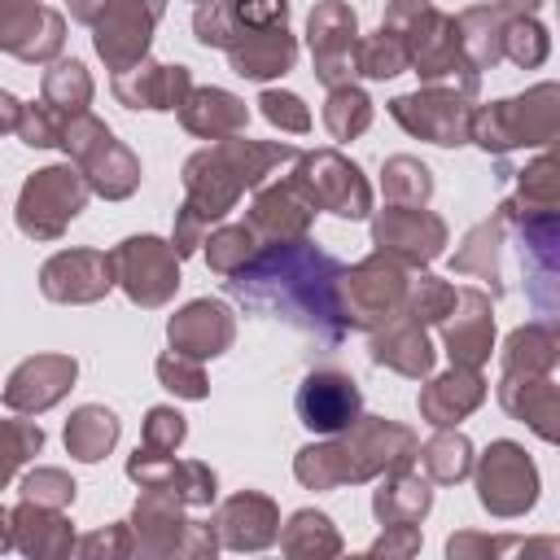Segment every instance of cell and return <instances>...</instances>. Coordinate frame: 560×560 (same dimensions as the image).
Here are the masks:
<instances>
[{"instance_id": "obj_24", "label": "cell", "mask_w": 560, "mask_h": 560, "mask_svg": "<svg viewBox=\"0 0 560 560\" xmlns=\"http://www.w3.org/2000/svg\"><path fill=\"white\" fill-rule=\"evenodd\" d=\"M114 438H118V420L105 407H79L74 420L66 424V446L79 459H101L114 446Z\"/></svg>"}, {"instance_id": "obj_4", "label": "cell", "mask_w": 560, "mask_h": 560, "mask_svg": "<svg viewBox=\"0 0 560 560\" xmlns=\"http://www.w3.org/2000/svg\"><path fill=\"white\" fill-rule=\"evenodd\" d=\"M293 184L302 188V197L315 210L324 206V210H332L341 219H363L368 214V201H372L368 184L359 179V166L346 162V158H337V153H311V158H302V171H298Z\"/></svg>"}, {"instance_id": "obj_41", "label": "cell", "mask_w": 560, "mask_h": 560, "mask_svg": "<svg viewBox=\"0 0 560 560\" xmlns=\"http://www.w3.org/2000/svg\"><path fill=\"white\" fill-rule=\"evenodd\" d=\"M201 4H206V0H201Z\"/></svg>"}, {"instance_id": "obj_40", "label": "cell", "mask_w": 560, "mask_h": 560, "mask_svg": "<svg viewBox=\"0 0 560 560\" xmlns=\"http://www.w3.org/2000/svg\"><path fill=\"white\" fill-rule=\"evenodd\" d=\"M503 4H512V9H534L538 0H503Z\"/></svg>"}, {"instance_id": "obj_36", "label": "cell", "mask_w": 560, "mask_h": 560, "mask_svg": "<svg viewBox=\"0 0 560 560\" xmlns=\"http://www.w3.org/2000/svg\"><path fill=\"white\" fill-rule=\"evenodd\" d=\"M451 306H455V289L442 284V280H433V276H420L416 302H411V311H416L411 319H442Z\"/></svg>"}, {"instance_id": "obj_14", "label": "cell", "mask_w": 560, "mask_h": 560, "mask_svg": "<svg viewBox=\"0 0 560 560\" xmlns=\"http://www.w3.org/2000/svg\"><path fill=\"white\" fill-rule=\"evenodd\" d=\"M74 381V359H57V354H39V359H26L13 376H9V389H4V402L18 407V411H39L48 402H57L66 394V385Z\"/></svg>"}, {"instance_id": "obj_17", "label": "cell", "mask_w": 560, "mask_h": 560, "mask_svg": "<svg viewBox=\"0 0 560 560\" xmlns=\"http://www.w3.org/2000/svg\"><path fill=\"white\" fill-rule=\"evenodd\" d=\"M232 341V315L223 311V302H188L175 319H171V346L179 354H219Z\"/></svg>"}, {"instance_id": "obj_38", "label": "cell", "mask_w": 560, "mask_h": 560, "mask_svg": "<svg viewBox=\"0 0 560 560\" xmlns=\"http://www.w3.org/2000/svg\"><path fill=\"white\" fill-rule=\"evenodd\" d=\"M105 9H109V0H70V13H74L79 22H96Z\"/></svg>"}, {"instance_id": "obj_15", "label": "cell", "mask_w": 560, "mask_h": 560, "mask_svg": "<svg viewBox=\"0 0 560 560\" xmlns=\"http://www.w3.org/2000/svg\"><path fill=\"white\" fill-rule=\"evenodd\" d=\"M188 88L184 66H127V74H114V92L136 109H175Z\"/></svg>"}, {"instance_id": "obj_21", "label": "cell", "mask_w": 560, "mask_h": 560, "mask_svg": "<svg viewBox=\"0 0 560 560\" xmlns=\"http://www.w3.org/2000/svg\"><path fill=\"white\" fill-rule=\"evenodd\" d=\"M179 114H184V127L197 131V136H232L245 127V105L232 96V92H219V88H201V92H188L179 101Z\"/></svg>"}, {"instance_id": "obj_26", "label": "cell", "mask_w": 560, "mask_h": 560, "mask_svg": "<svg viewBox=\"0 0 560 560\" xmlns=\"http://www.w3.org/2000/svg\"><path fill=\"white\" fill-rule=\"evenodd\" d=\"M359 70L372 74V79L402 74V70H407V44H402L389 26H381V31L359 48Z\"/></svg>"}, {"instance_id": "obj_22", "label": "cell", "mask_w": 560, "mask_h": 560, "mask_svg": "<svg viewBox=\"0 0 560 560\" xmlns=\"http://www.w3.org/2000/svg\"><path fill=\"white\" fill-rule=\"evenodd\" d=\"M311 201L302 197L298 184H280L271 192H262L254 201V214H249V232H276L280 241L284 236H302L306 223H311Z\"/></svg>"}, {"instance_id": "obj_6", "label": "cell", "mask_w": 560, "mask_h": 560, "mask_svg": "<svg viewBox=\"0 0 560 560\" xmlns=\"http://www.w3.org/2000/svg\"><path fill=\"white\" fill-rule=\"evenodd\" d=\"M298 420L311 429V433H346L359 424V385L346 376V372H311L302 385H298Z\"/></svg>"}, {"instance_id": "obj_28", "label": "cell", "mask_w": 560, "mask_h": 560, "mask_svg": "<svg viewBox=\"0 0 560 560\" xmlns=\"http://www.w3.org/2000/svg\"><path fill=\"white\" fill-rule=\"evenodd\" d=\"M468 442L459 438V433H442V438H433L424 451H420V459H424V468L438 477V481H459L464 472H468Z\"/></svg>"}, {"instance_id": "obj_16", "label": "cell", "mask_w": 560, "mask_h": 560, "mask_svg": "<svg viewBox=\"0 0 560 560\" xmlns=\"http://www.w3.org/2000/svg\"><path fill=\"white\" fill-rule=\"evenodd\" d=\"M346 319L350 324H372V319H385V311L398 302L402 293V280H398V267L394 262H363L354 276H346Z\"/></svg>"}, {"instance_id": "obj_35", "label": "cell", "mask_w": 560, "mask_h": 560, "mask_svg": "<svg viewBox=\"0 0 560 560\" xmlns=\"http://www.w3.org/2000/svg\"><path fill=\"white\" fill-rule=\"evenodd\" d=\"M158 376L166 381V389H175V394H184V398H201V394H206V376H201V368L188 363L179 350L166 354V359H158Z\"/></svg>"}, {"instance_id": "obj_1", "label": "cell", "mask_w": 560, "mask_h": 560, "mask_svg": "<svg viewBox=\"0 0 560 560\" xmlns=\"http://www.w3.org/2000/svg\"><path fill=\"white\" fill-rule=\"evenodd\" d=\"M341 262L315 249L311 241H280L254 258H245L228 276V293L271 319H289L315 332L324 346L341 341Z\"/></svg>"}, {"instance_id": "obj_32", "label": "cell", "mask_w": 560, "mask_h": 560, "mask_svg": "<svg viewBox=\"0 0 560 560\" xmlns=\"http://www.w3.org/2000/svg\"><path fill=\"white\" fill-rule=\"evenodd\" d=\"M18 131H22V140H26V144H35V149L61 144V136H66V114L48 109V101H44V105H35V109H22Z\"/></svg>"}, {"instance_id": "obj_39", "label": "cell", "mask_w": 560, "mask_h": 560, "mask_svg": "<svg viewBox=\"0 0 560 560\" xmlns=\"http://www.w3.org/2000/svg\"><path fill=\"white\" fill-rule=\"evenodd\" d=\"M18 118H22V105L9 96V92H0V131H9V127H18Z\"/></svg>"}, {"instance_id": "obj_8", "label": "cell", "mask_w": 560, "mask_h": 560, "mask_svg": "<svg viewBox=\"0 0 560 560\" xmlns=\"http://www.w3.org/2000/svg\"><path fill=\"white\" fill-rule=\"evenodd\" d=\"M389 114L416 131V136H429L433 144H459L472 114L464 105L459 92H446V88H429V92H416V96H398L389 105Z\"/></svg>"}, {"instance_id": "obj_34", "label": "cell", "mask_w": 560, "mask_h": 560, "mask_svg": "<svg viewBox=\"0 0 560 560\" xmlns=\"http://www.w3.org/2000/svg\"><path fill=\"white\" fill-rule=\"evenodd\" d=\"M179 442H184V416L171 407H153L149 424H144V451L162 455V451H175Z\"/></svg>"}, {"instance_id": "obj_19", "label": "cell", "mask_w": 560, "mask_h": 560, "mask_svg": "<svg viewBox=\"0 0 560 560\" xmlns=\"http://www.w3.org/2000/svg\"><path fill=\"white\" fill-rule=\"evenodd\" d=\"M293 39L284 26H262V31H245L228 57H232V70L245 74V79H271V74H284L293 66Z\"/></svg>"}, {"instance_id": "obj_9", "label": "cell", "mask_w": 560, "mask_h": 560, "mask_svg": "<svg viewBox=\"0 0 560 560\" xmlns=\"http://www.w3.org/2000/svg\"><path fill=\"white\" fill-rule=\"evenodd\" d=\"M534 490H538V477H534V464L525 459V451L512 442H494L481 459V503L490 512L512 516L534 503Z\"/></svg>"}, {"instance_id": "obj_7", "label": "cell", "mask_w": 560, "mask_h": 560, "mask_svg": "<svg viewBox=\"0 0 560 560\" xmlns=\"http://www.w3.org/2000/svg\"><path fill=\"white\" fill-rule=\"evenodd\" d=\"M162 4L166 0H122V4H109L96 18V52L114 66V74L144 57L149 31L162 18Z\"/></svg>"}, {"instance_id": "obj_33", "label": "cell", "mask_w": 560, "mask_h": 560, "mask_svg": "<svg viewBox=\"0 0 560 560\" xmlns=\"http://www.w3.org/2000/svg\"><path fill=\"white\" fill-rule=\"evenodd\" d=\"M249 245H254V232H249V228H228V232H219V236L210 241V267L223 271V276H232V271L249 258Z\"/></svg>"}, {"instance_id": "obj_18", "label": "cell", "mask_w": 560, "mask_h": 560, "mask_svg": "<svg viewBox=\"0 0 560 560\" xmlns=\"http://www.w3.org/2000/svg\"><path fill=\"white\" fill-rule=\"evenodd\" d=\"M455 302L464 306V315H455L446 324V350L459 368H477L490 354V337H494V319H490V302L477 289L455 293Z\"/></svg>"}, {"instance_id": "obj_11", "label": "cell", "mask_w": 560, "mask_h": 560, "mask_svg": "<svg viewBox=\"0 0 560 560\" xmlns=\"http://www.w3.org/2000/svg\"><path fill=\"white\" fill-rule=\"evenodd\" d=\"M442 241H446V228L424 210H385L376 219V249L381 254H394L407 262H429L442 254Z\"/></svg>"}, {"instance_id": "obj_23", "label": "cell", "mask_w": 560, "mask_h": 560, "mask_svg": "<svg viewBox=\"0 0 560 560\" xmlns=\"http://www.w3.org/2000/svg\"><path fill=\"white\" fill-rule=\"evenodd\" d=\"M372 359L389 363V368H398L407 376H424L433 368V350H429V341L420 332V319L416 324H398V328L372 337Z\"/></svg>"}, {"instance_id": "obj_25", "label": "cell", "mask_w": 560, "mask_h": 560, "mask_svg": "<svg viewBox=\"0 0 560 560\" xmlns=\"http://www.w3.org/2000/svg\"><path fill=\"white\" fill-rule=\"evenodd\" d=\"M368 118H372V105H368V96H363L359 88H350V83L332 88L328 109H324V122H328V131H332L337 140H350L354 131H363Z\"/></svg>"}, {"instance_id": "obj_5", "label": "cell", "mask_w": 560, "mask_h": 560, "mask_svg": "<svg viewBox=\"0 0 560 560\" xmlns=\"http://www.w3.org/2000/svg\"><path fill=\"white\" fill-rule=\"evenodd\" d=\"M175 258H179L175 245H162L158 236H131V241H122V249L109 254L122 289L140 306L166 302V293L175 289Z\"/></svg>"}, {"instance_id": "obj_13", "label": "cell", "mask_w": 560, "mask_h": 560, "mask_svg": "<svg viewBox=\"0 0 560 560\" xmlns=\"http://www.w3.org/2000/svg\"><path fill=\"white\" fill-rule=\"evenodd\" d=\"M109 271H114V262L105 254H88V249L57 254L44 267V293L52 302H92L114 284Z\"/></svg>"}, {"instance_id": "obj_2", "label": "cell", "mask_w": 560, "mask_h": 560, "mask_svg": "<svg viewBox=\"0 0 560 560\" xmlns=\"http://www.w3.org/2000/svg\"><path fill=\"white\" fill-rule=\"evenodd\" d=\"M61 144L83 162V175H88V184H92L96 192H105V197H127V192L136 188V179H140L136 158H131L96 118L83 114V118L66 122Z\"/></svg>"}, {"instance_id": "obj_31", "label": "cell", "mask_w": 560, "mask_h": 560, "mask_svg": "<svg viewBox=\"0 0 560 560\" xmlns=\"http://www.w3.org/2000/svg\"><path fill=\"white\" fill-rule=\"evenodd\" d=\"M503 48H508V57L516 61V66H538L542 57H547V35H542V26H534V22H503Z\"/></svg>"}, {"instance_id": "obj_29", "label": "cell", "mask_w": 560, "mask_h": 560, "mask_svg": "<svg viewBox=\"0 0 560 560\" xmlns=\"http://www.w3.org/2000/svg\"><path fill=\"white\" fill-rule=\"evenodd\" d=\"M39 442H44L39 424H26V420H4V424H0V486L9 481V472H13L26 455L39 451Z\"/></svg>"}, {"instance_id": "obj_10", "label": "cell", "mask_w": 560, "mask_h": 560, "mask_svg": "<svg viewBox=\"0 0 560 560\" xmlns=\"http://www.w3.org/2000/svg\"><path fill=\"white\" fill-rule=\"evenodd\" d=\"M538 96V92H534ZM529 101H503L490 105L486 114H477L468 127H477V140L486 149H516V144H542L556 127V105H534Z\"/></svg>"}, {"instance_id": "obj_20", "label": "cell", "mask_w": 560, "mask_h": 560, "mask_svg": "<svg viewBox=\"0 0 560 560\" xmlns=\"http://www.w3.org/2000/svg\"><path fill=\"white\" fill-rule=\"evenodd\" d=\"M481 376L472 372V368H459L455 363V372H446L442 381H433L424 394H420V411L429 416V424H438V429H446V424H455L464 411H472L477 402H481Z\"/></svg>"}, {"instance_id": "obj_12", "label": "cell", "mask_w": 560, "mask_h": 560, "mask_svg": "<svg viewBox=\"0 0 560 560\" xmlns=\"http://www.w3.org/2000/svg\"><path fill=\"white\" fill-rule=\"evenodd\" d=\"M350 48H354V13L337 0L319 4L311 13V52H315V70H319L324 83L337 88L341 74H354Z\"/></svg>"}, {"instance_id": "obj_37", "label": "cell", "mask_w": 560, "mask_h": 560, "mask_svg": "<svg viewBox=\"0 0 560 560\" xmlns=\"http://www.w3.org/2000/svg\"><path fill=\"white\" fill-rule=\"evenodd\" d=\"M262 114L276 122V127H289V131H306L311 127V114L302 109V101L293 92H262Z\"/></svg>"}, {"instance_id": "obj_27", "label": "cell", "mask_w": 560, "mask_h": 560, "mask_svg": "<svg viewBox=\"0 0 560 560\" xmlns=\"http://www.w3.org/2000/svg\"><path fill=\"white\" fill-rule=\"evenodd\" d=\"M44 96H48V105H57L61 114H66V109H83L88 96H92V83H88V74H83L79 61H61V66L44 79Z\"/></svg>"}, {"instance_id": "obj_30", "label": "cell", "mask_w": 560, "mask_h": 560, "mask_svg": "<svg viewBox=\"0 0 560 560\" xmlns=\"http://www.w3.org/2000/svg\"><path fill=\"white\" fill-rule=\"evenodd\" d=\"M429 171L416 162V158H394L389 166H385V192L394 197V201H424L429 197Z\"/></svg>"}, {"instance_id": "obj_3", "label": "cell", "mask_w": 560, "mask_h": 560, "mask_svg": "<svg viewBox=\"0 0 560 560\" xmlns=\"http://www.w3.org/2000/svg\"><path fill=\"white\" fill-rule=\"evenodd\" d=\"M88 184L70 166H48L35 179H26L18 201V223L26 236H57L79 210H83Z\"/></svg>"}]
</instances>
